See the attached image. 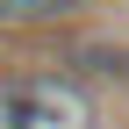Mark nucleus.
Segmentation results:
<instances>
[{
	"instance_id": "nucleus-2",
	"label": "nucleus",
	"mask_w": 129,
	"mask_h": 129,
	"mask_svg": "<svg viewBox=\"0 0 129 129\" xmlns=\"http://www.w3.org/2000/svg\"><path fill=\"white\" fill-rule=\"evenodd\" d=\"M79 0H0V22H57L72 14Z\"/></svg>"
},
{
	"instance_id": "nucleus-1",
	"label": "nucleus",
	"mask_w": 129,
	"mask_h": 129,
	"mask_svg": "<svg viewBox=\"0 0 129 129\" xmlns=\"http://www.w3.org/2000/svg\"><path fill=\"white\" fill-rule=\"evenodd\" d=\"M0 129H93V93L72 72L0 79Z\"/></svg>"
}]
</instances>
